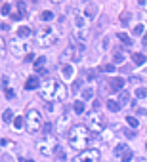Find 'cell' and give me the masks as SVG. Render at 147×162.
<instances>
[{"instance_id": "cell-1", "label": "cell", "mask_w": 147, "mask_h": 162, "mask_svg": "<svg viewBox=\"0 0 147 162\" xmlns=\"http://www.w3.org/2000/svg\"><path fill=\"white\" fill-rule=\"evenodd\" d=\"M90 130L82 124H76V126H71L69 132H67V139H69V145L75 151H88V143H90Z\"/></svg>"}, {"instance_id": "cell-2", "label": "cell", "mask_w": 147, "mask_h": 162, "mask_svg": "<svg viewBox=\"0 0 147 162\" xmlns=\"http://www.w3.org/2000/svg\"><path fill=\"white\" fill-rule=\"evenodd\" d=\"M67 96V90L63 86V82L57 80H46L42 84V97L46 101H63Z\"/></svg>"}, {"instance_id": "cell-3", "label": "cell", "mask_w": 147, "mask_h": 162, "mask_svg": "<svg viewBox=\"0 0 147 162\" xmlns=\"http://www.w3.org/2000/svg\"><path fill=\"white\" fill-rule=\"evenodd\" d=\"M57 40V33H56V29L54 27H44V29H40L38 33H36L34 36V42L42 46V48H46V46H52Z\"/></svg>"}, {"instance_id": "cell-4", "label": "cell", "mask_w": 147, "mask_h": 162, "mask_svg": "<svg viewBox=\"0 0 147 162\" xmlns=\"http://www.w3.org/2000/svg\"><path fill=\"white\" fill-rule=\"evenodd\" d=\"M36 149H38L42 155L50 156V155L57 153V149H59V143H57V141L52 137V135H46V137H42L38 143H36Z\"/></svg>"}, {"instance_id": "cell-5", "label": "cell", "mask_w": 147, "mask_h": 162, "mask_svg": "<svg viewBox=\"0 0 147 162\" xmlns=\"http://www.w3.org/2000/svg\"><path fill=\"white\" fill-rule=\"evenodd\" d=\"M25 122H27V130L31 134L38 132V130L42 128V116L38 111H27V114H25Z\"/></svg>"}, {"instance_id": "cell-6", "label": "cell", "mask_w": 147, "mask_h": 162, "mask_svg": "<svg viewBox=\"0 0 147 162\" xmlns=\"http://www.w3.org/2000/svg\"><path fill=\"white\" fill-rule=\"evenodd\" d=\"M88 130L90 132H101V130L105 128V120H103V116L99 113H96V111H92V113H88Z\"/></svg>"}, {"instance_id": "cell-7", "label": "cell", "mask_w": 147, "mask_h": 162, "mask_svg": "<svg viewBox=\"0 0 147 162\" xmlns=\"http://www.w3.org/2000/svg\"><path fill=\"white\" fill-rule=\"evenodd\" d=\"M75 162H99V151L98 149H88L80 153L75 158Z\"/></svg>"}, {"instance_id": "cell-8", "label": "cell", "mask_w": 147, "mask_h": 162, "mask_svg": "<svg viewBox=\"0 0 147 162\" xmlns=\"http://www.w3.org/2000/svg\"><path fill=\"white\" fill-rule=\"evenodd\" d=\"M10 50L14 52V55H23L25 50H27V46L21 42L19 38H12V40H10Z\"/></svg>"}, {"instance_id": "cell-9", "label": "cell", "mask_w": 147, "mask_h": 162, "mask_svg": "<svg viewBox=\"0 0 147 162\" xmlns=\"http://www.w3.org/2000/svg\"><path fill=\"white\" fill-rule=\"evenodd\" d=\"M73 52H76V50H71V48H67L65 52L61 54V57H59V61L63 63L65 59H71V61H76V59H80V54H73Z\"/></svg>"}, {"instance_id": "cell-10", "label": "cell", "mask_w": 147, "mask_h": 162, "mask_svg": "<svg viewBox=\"0 0 147 162\" xmlns=\"http://www.w3.org/2000/svg\"><path fill=\"white\" fill-rule=\"evenodd\" d=\"M122 86H124V80H122L120 76H118V78H111V80H109V90H111V92H118Z\"/></svg>"}, {"instance_id": "cell-11", "label": "cell", "mask_w": 147, "mask_h": 162, "mask_svg": "<svg viewBox=\"0 0 147 162\" xmlns=\"http://www.w3.org/2000/svg\"><path fill=\"white\" fill-rule=\"evenodd\" d=\"M38 84H40V80L36 76H29L27 82H25V90H34V88H38Z\"/></svg>"}, {"instance_id": "cell-12", "label": "cell", "mask_w": 147, "mask_h": 162, "mask_svg": "<svg viewBox=\"0 0 147 162\" xmlns=\"http://www.w3.org/2000/svg\"><path fill=\"white\" fill-rule=\"evenodd\" d=\"M132 61L136 65H143L145 63V55L143 54H138V52H132Z\"/></svg>"}, {"instance_id": "cell-13", "label": "cell", "mask_w": 147, "mask_h": 162, "mask_svg": "<svg viewBox=\"0 0 147 162\" xmlns=\"http://www.w3.org/2000/svg\"><path fill=\"white\" fill-rule=\"evenodd\" d=\"M105 105H107L109 111H115V113H117L118 109H120V103H117L115 99H107V103H105Z\"/></svg>"}, {"instance_id": "cell-14", "label": "cell", "mask_w": 147, "mask_h": 162, "mask_svg": "<svg viewBox=\"0 0 147 162\" xmlns=\"http://www.w3.org/2000/svg\"><path fill=\"white\" fill-rule=\"evenodd\" d=\"M61 72H63V76H65V78H71L73 72H75V69H73V65H63Z\"/></svg>"}, {"instance_id": "cell-15", "label": "cell", "mask_w": 147, "mask_h": 162, "mask_svg": "<svg viewBox=\"0 0 147 162\" xmlns=\"http://www.w3.org/2000/svg\"><path fill=\"white\" fill-rule=\"evenodd\" d=\"M17 36L19 38H27V36H31V29L29 27H19L17 29Z\"/></svg>"}, {"instance_id": "cell-16", "label": "cell", "mask_w": 147, "mask_h": 162, "mask_svg": "<svg viewBox=\"0 0 147 162\" xmlns=\"http://www.w3.org/2000/svg\"><path fill=\"white\" fill-rule=\"evenodd\" d=\"M128 101H130V93H128V92H120L118 103H120V105H124V103H128Z\"/></svg>"}, {"instance_id": "cell-17", "label": "cell", "mask_w": 147, "mask_h": 162, "mask_svg": "<svg viewBox=\"0 0 147 162\" xmlns=\"http://www.w3.org/2000/svg\"><path fill=\"white\" fill-rule=\"evenodd\" d=\"M73 109H75L76 114H80V113H84V103L82 101H75L73 103Z\"/></svg>"}, {"instance_id": "cell-18", "label": "cell", "mask_w": 147, "mask_h": 162, "mask_svg": "<svg viewBox=\"0 0 147 162\" xmlns=\"http://www.w3.org/2000/svg\"><path fill=\"white\" fill-rule=\"evenodd\" d=\"M92 96H94L92 88H84V90H82V99H86V101H88V99H92Z\"/></svg>"}, {"instance_id": "cell-19", "label": "cell", "mask_w": 147, "mask_h": 162, "mask_svg": "<svg viewBox=\"0 0 147 162\" xmlns=\"http://www.w3.org/2000/svg\"><path fill=\"white\" fill-rule=\"evenodd\" d=\"M118 40H120V42H124L126 46H130V44H132L130 36H128V34H124V33H118Z\"/></svg>"}, {"instance_id": "cell-20", "label": "cell", "mask_w": 147, "mask_h": 162, "mask_svg": "<svg viewBox=\"0 0 147 162\" xmlns=\"http://www.w3.org/2000/svg\"><path fill=\"white\" fill-rule=\"evenodd\" d=\"M120 160H122V162H130V160H132V151H128V149H126L124 153L120 155Z\"/></svg>"}, {"instance_id": "cell-21", "label": "cell", "mask_w": 147, "mask_h": 162, "mask_svg": "<svg viewBox=\"0 0 147 162\" xmlns=\"http://www.w3.org/2000/svg\"><path fill=\"white\" fill-rule=\"evenodd\" d=\"M44 57H36V59H34V69L36 71H42V65H44Z\"/></svg>"}, {"instance_id": "cell-22", "label": "cell", "mask_w": 147, "mask_h": 162, "mask_svg": "<svg viewBox=\"0 0 147 162\" xmlns=\"http://www.w3.org/2000/svg\"><path fill=\"white\" fill-rule=\"evenodd\" d=\"M136 97H140V99L147 97V88H138V90H136Z\"/></svg>"}, {"instance_id": "cell-23", "label": "cell", "mask_w": 147, "mask_h": 162, "mask_svg": "<svg viewBox=\"0 0 147 162\" xmlns=\"http://www.w3.org/2000/svg\"><path fill=\"white\" fill-rule=\"evenodd\" d=\"M94 13H96V4H88V6H86V15H88V17H92Z\"/></svg>"}, {"instance_id": "cell-24", "label": "cell", "mask_w": 147, "mask_h": 162, "mask_svg": "<svg viewBox=\"0 0 147 162\" xmlns=\"http://www.w3.org/2000/svg\"><path fill=\"white\" fill-rule=\"evenodd\" d=\"M2 118H4V122H12V118H14V113H12V111H10V109H8V111H4Z\"/></svg>"}, {"instance_id": "cell-25", "label": "cell", "mask_w": 147, "mask_h": 162, "mask_svg": "<svg viewBox=\"0 0 147 162\" xmlns=\"http://www.w3.org/2000/svg\"><path fill=\"white\" fill-rule=\"evenodd\" d=\"M23 120H25V118H21V116H15V118H14V126L17 128V130H21V128H23Z\"/></svg>"}, {"instance_id": "cell-26", "label": "cell", "mask_w": 147, "mask_h": 162, "mask_svg": "<svg viewBox=\"0 0 147 162\" xmlns=\"http://www.w3.org/2000/svg\"><path fill=\"white\" fill-rule=\"evenodd\" d=\"M126 122H128L132 128H138V118H134V116H126Z\"/></svg>"}, {"instance_id": "cell-27", "label": "cell", "mask_w": 147, "mask_h": 162, "mask_svg": "<svg viewBox=\"0 0 147 162\" xmlns=\"http://www.w3.org/2000/svg\"><path fill=\"white\" fill-rule=\"evenodd\" d=\"M124 151H126V145L120 143V145H117V147H115V155H122Z\"/></svg>"}, {"instance_id": "cell-28", "label": "cell", "mask_w": 147, "mask_h": 162, "mask_svg": "<svg viewBox=\"0 0 147 162\" xmlns=\"http://www.w3.org/2000/svg\"><path fill=\"white\" fill-rule=\"evenodd\" d=\"M101 71H105V72H113V71H115V65H111V63H109V65H103Z\"/></svg>"}, {"instance_id": "cell-29", "label": "cell", "mask_w": 147, "mask_h": 162, "mask_svg": "<svg viewBox=\"0 0 147 162\" xmlns=\"http://www.w3.org/2000/svg\"><path fill=\"white\" fill-rule=\"evenodd\" d=\"M40 17L48 21V19H52V17H54V13H52V12H42V15H40Z\"/></svg>"}, {"instance_id": "cell-30", "label": "cell", "mask_w": 147, "mask_h": 162, "mask_svg": "<svg viewBox=\"0 0 147 162\" xmlns=\"http://www.w3.org/2000/svg\"><path fill=\"white\" fill-rule=\"evenodd\" d=\"M128 17H130V15H128V12H124L122 15H120V23H122V25H126V23H128Z\"/></svg>"}, {"instance_id": "cell-31", "label": "cell", "mask_w": 147, "mask_h": 162, "mask_svg": "<svg viewBox=\"0 0 147 162\" xmlns=\"http://www.w3.org/2000/svg\"><path fill=\"white\" fill-rule=\"evenodd\" d=\"M2 13H4V15H8V13H10V4H8V2H4V4H2Z\"/></svg>"}, {"instance_id": "cell-32", "label": "cell", "mask_w": 147, "mask_h": 162, "mask_svg": "<svg viewBox=\"0 0 147 162\" xmlns=\"http://www.w3.org/2000/svg\"><path fill=\"white\" fill-rule=\"evenodd\" d=\"M143 33V25H136L134 27V34H141Z\"/></svg>"}, {"instance_id": "cell-33", "label": "cell", "mask_w": 147, "mask_h": 162, "mask_svg": "<svg viewBox=\"0 0 147 162\" xmlns=\"http://www.w3.org/2000/svg\"><path fill=\"white\" fill-rule=\"evenodd\" d=\"M124 134H126V137H134V135H136L134 130H124Z\"/></svg>"}, {"instance_id": "cell-34", "label": "cell", "mask_w": 147, "mask_h": 162, "mask_svg": "<svg viewBox=\"0 0 147 162\" xmlns=\"http://www.w3.org/2000/svg\"><path fill=\"white\" fill-rule=\"evenodd\" d=\"M75 23H76V27H82V25H84V21H82V17H76V19H75Z\"/></svg>"}, {"instance_id": "cell-35", "label": "cell", "mask_w": 147, "mask_h": 162, "mask_svg": "<svg viewBox=\"0 0 147 162\" xmlns=\"http://www.w3.org/2000/svg\"><path fill=\"white\" fill-rule=\"evenodd\" d=\"M6 97L12 99V97H14V90H8V88H6Z\"/></svg>"}, {"instance_id": "cell-36", "label": "cell", "mask_w": 147, "mask_h": 162, "mask_svg": "<svg viewBox=\"0 0 147 162\" xmlns=\"http://www.w3.org/2000/svg\"><path fill=\"white\" fill-rule=\"evenodd\" d=\"M122 59H124V57H122V54H115V61H118V63H120Z\"/></svg>"}, {"instance_id": "cell-37", "label": "cell", "mask_w": 147, "mask_h": 162, "mask_svg": "<svg viewBox=\"0 0 147 162\" xmlns=\"http://www.w3.org/2000/svg\"><path fill=\"white\" fill-rule=\"evenodd\" d=\"M23 162H34V160H23Z\"/></svg>"}, {"instance_id": "cell-38", "label": "cell", "mask_w": 147, "mask_h": 162, "mask_svg": "<svg viewBox=\"0 0 147 162\" xmlns=\"http://www.w3.org/2000/svg\"><path fill=\"white\" fill-rule=\"evenodd\" d=\"M145 149H147V143H145Z\"/></svg>"}]
</instances>
